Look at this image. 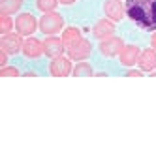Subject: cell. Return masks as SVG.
Returning <instances> with one entry per match:
<instances>
[{
	"instance_id": "5",
	"label": "cell",
	"mask_w": 156,
	"mask_h": 156,
	"mask_svg": "<svg viewBox=\"0 0 156 156\" xmlns=\"http://www.w3.org/2000/svg\"><path fill=\"white\" fill-rule=\"evenodd\" d=\"M49 72H51V75L53 77H66V75H70L72 72H73V68H72V58L68 57H57V58H53V62L49 64Z\"/></svg>"
},
{
	"instance_id": "22",
	"label": "cell",
	"mask_w": 156,
	"mask_h": 156,
	"mask_svg": "<svg viewBox=\"0 0 156 156\" xmlns=\"http://www.w3.org/2000/svg\"><path fill=\"white\" fill-rule=\"evenodd\" d=\"M58 2H60V4H64V6H70V4H73V2H75V0H58Z\"/></svg>"
},
{
	"instance_id": "20",
	"label": "cell",
	"mask_w": 156,
	"mask_h": 156,
	"mask_svg": "<svg viewBox=\"0 0 156 156\" xmlns=\"http://www.w3.org/2000/svg\"><path fill=\"white\" fill-rule=\"evenodd\" d=\"M6 64H8V53H6L4 49H0V66L4 68Z\"/></svg>"
},
{
	"instance_id": "23",
	"label": "cell",
	"mask_w": 156,
	"mask_h": 156,
	"mask_svg": "<svg viewBox=\"0 0 156 156\" xmlns=\"http://www.w3.org/2000/svg\"><path fill=\"white\" fill-rule=\"evenodd\" d=\"M151 43H152V47L156 49V30H154V34H152V38H151Z\"/></svg>"
},
{
	"instance_id": "21",
	"label": "cell",
	"mask_w": 156,
	"mask_h": 156,
	"mask_svg": "<svg viewBox=\"0 0 156 156\" xmlns=\"http://www.w3.org/2000/svg\"><path fill=\"white\" fill-rule=\"evenodd\" d=\"M126 75H128V77H141V75H143V70H128Z\"/></svg>"
},
{
	"instance_id": "17",
	"label": "cell",
	"mask_w": 156,
	"mask_h": 156,
	"mask_svg": "<svg viewBox=\"0 0 156 156\" xmlns=\"http://www.w3.org/2000/svg\"><path fill=\"white\" fill-rule=\"evenodd\" d=\"M36 6L40 12L43 13H49V12H55L58 6V0H36Z\"/></svg>"
},
{
	"instance_id": "10",
	"label": "cell",
	"mask_w": 156,
	"mask_h": 156,
	"mask_svg": "<svg viewBox=\"0 0 156 156\" xmlns=\"http://www.w3.org/2000/svg\"><path fill=\"white\" fill-rule=\"evenodd\" d=\"M23 55L27 58H38L43 55V41L36 38H27L23 43Z\"/></svg>"
},
{
	"instance_id": "24",
	"label": "cell",
	"mask_w": 156,
	"mask_h": 156,
	"mask_svg": "<svg viewBox=\"0 0 156 156\" xmlns=\"http://www.w3.org/2000/svg\"><path fill=\"white\" fill-rule=\"evenodd\" d=\"M152 73H154V75H156V70H154V72H152Z\"/></svg>"
},
{
	"instance_id": "12",
	"label": "cell",
	"mask_w": 156,
	"mask_h": 156,
	"mask_svg": "<svg viewBox=\"0 0 156 156\" xmlns=\"http://www.w3.org/2000/svg\"><path fill=\"white\" fill-rule=\"evenodd\" d=\"M137 64L143 72H154L156 70V49H145L139 53Z\"/></svg>"
},
{
	"instance_id": "3",
	"label": "cell",
	"mask_w": 156,
	"mask_h": 156,
	"mask_svg": "<svg viewBox=\"0 0 156 156\" xmlns=\"http://www.w3.org/2000/svg\"><path fill=\"white\" fill-rule=\"evenodd\" d=\"M23 36L19 32H9V34H2L0 38V49H4L8 55H15L23 51Z\"/></svg>"
},
{
	"instance_id": "4",
	"label": "cell",
	"mask_w": 156,
	"mask_h": 156,
	"mask_svg": "<svg viewBox=\"0 0 156 156\" xmlns=\"http://www.w3.org/2000/svg\"><path fill=\"white\" fill-rule=\"evenodd\" d=\"M38 27H40V23L36 21V17L32 13H21L15 19V30L21 36H32Z\"/></svg>"
},
{
	"instance_id": "2",
	"label": "cell",
	"mask_w": 156,
	"mask_h": 156,
	"mask_svg": "<svg viewBox=\"0 0 156 156\" xmlns=\"http://www.w3.org/2000/svg\"><path fill=\"white\" fill-rule=\"evenodd\" d=\"M64 28V17L57 12H49V13H43V17L40 19V30L47 36H53L60 32Z\"/></svg>"
},
{
	"instance_id": "15",
	"label": "cell",
	"mask_w": 156,
	"mask_h": 156,
	"mask_svg": "<svg viewBox=\"0 0 156 156\" xmlns=\"http://www.w3.org/2000/svg\"><path fill=\"white\" fill-rule=\"evenodd\" d=\"M23 6V0H0V13L4 15H12L19 12Z\"/></svg>"
},
{
	"instance_id": "19",
	"label": "cell",
	"mask_w": 156,
	"mask_h": 156,
	"mask_svg": "<svg viewBox=\"0 0 156 156\" xmlns=\"http://www.w3.org/2000/svg\"><path fill=\"white\" fill-rule=\"evenodd\" d=\"M0 75H2V77H17L19 70L15 68V66H4V68L0 70Z\"/></svg>"
},
{
	"instance_id": "8",
	"label": "cell",
	"mask_w": 156,
	"mask_h": 156,
	"mask_svg": "<svg viewBox=\"0 0 156 156\" xmlns=\"http://www.w3.org/2000/svg\"><path fill=\"white\" fill-rule=\"evenodd\" d=\"M64 49H66V45H64L62 38L49 36V38H45V41H43V53H45L47 57H51V58L60 57L64 53Z\"/></svg>"
},
{
	"instance_id": "6",
	"label": "cell",
	"mask_w": 156,
	"mask_h": 156,
	"mask_svg": "<svg viewBox=\"0 0 156 156\" xmlns=\"http://www.w3.org/2000/svg\"><path fill=\"white\" fill-rule=\"evenodd\" d=\"M122 47H124L122 38L109 36V38L102 40V43H100V53H102L104 57H117V55L122 51Z\"/></svg>"
},
{
	"instance_id": "16",
	"label": "cell",
	"mask_w": 156,
	"mask_h": 156,
	"mask_svg": "<svg viewBox=\"0 0 156 156\" xmlns=\"http://www.w3.org/2000/svg\"><path fill=\"white\" fill-rule=\"evenodd\" d=\"M75 77H90L92 73H94V70H92V66L88 64V62H79L73 68V72H72Z\"/></svg>"
},
{
	"instance_id": "18",
	"label": "cell",
	"mask_w": 156,
	"mask_h": 156,
	"mask_svg": "<svg viewBox=\"0 0 156 156\" xmlns=\"http://www.w3.org/2000/svg\"><path fill=\"white\" fill-rule=\"evenodd\" d=\"M15 27V21L9 17V15H0V34H9L12 28Z\"/></svg>"
},
{
	"instance_id": "11",
	"label": "cell",
	"mask_w": 156,
	"mask_h": 156,
	"mask_svg": "<svg viewBox=\"0 0 156 156\" xmlns=\"http://www.w3.org/2000/svg\"><path fill=\"white\" fill-rule=\"evenodd\" d=\"M113 32H115V25H113L111 19H100L92 28V34L98 40H105L109 36H113Z\"/></svg>"
},
{
	"instance_id": "14",
	"label": "cell",
	"mask_w": 156,
	"mask_h": 156,
	"mask_svg": "<svg viewBox=\"0 0 156 156\" xmlns=\"http://www.w3.org/2000/svg\"><path fill=\"white\" fill-rule=\"evenodd\" d=\"M81 40H83V36H81V30L79 28H75V27L64 28V32H62V41H64L66 49L72 47V45H75V43L81 41Z\"/></svg>"
},
{
	"instance_id": "1",
	"label": "cell",
	"mask_w": 156,
	"mask_h": 156,
	"mask_svg": "<svg viewBox=\"0 0 156 156\" xmlns=\"http://www.w3.org/2000/svg\"><path fill=\"white\" fill-rule=\"evenodd\" d=\"M126 15L143 30H156V0H126Z\"/></svg>"
},
{
	"instance_id": "13",
	"label": "cell",
	"mask_w": 156,
	"mask_h": 156,
	"mask_svg": "<svg viewBox=\"0 0 156 156\" xmlns=\"http://www.w3.org/2000/svg\"><path fill=\"white\" fill-rule=\"evenodd\" d=\"M119 58L122 66H133L139 58V47L137 45H124L119 53Z\"/></svg>"
},
{
	"instance_id": "9",
	"label": "cell",
	"mask_w": 156,
	"mask_h": 156,
	"mask_svg": "<svg viewBox=\"0 0 156 156\" xmlns=\"http://www.w3.org/2000/svg\"><path fill=\"white\" fill-rule=\"evenodd\" d=\"M104 12L107 15V19L111 21H120L126 13V6L120 0H105L104 2Z\"/></svg>"
},
{
	"instance_id": "7",
	"label": "cell",
	"mask_w": 156,
	"mask_h": 156,
	"mask_svg": "<svg viewBox=\"0 0 156 156\" xmlns=\"http://www.w3.org/2000/svg\"><path fill=\"white\" fill-rule=\"evenodd\" d=\"M90 53H92V45H90V41L88 40H81V41H77L75 45L68 47V57L72 60H85L87 57H90Z\"/></svg>"
}]
</instances>
